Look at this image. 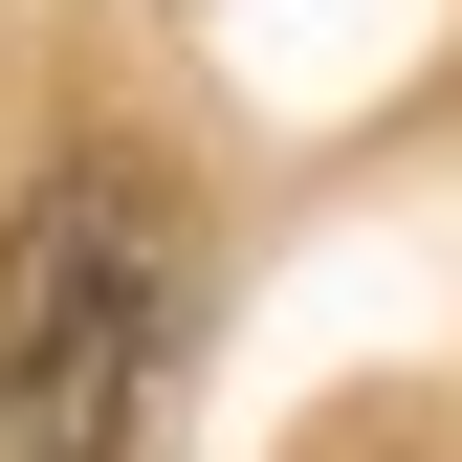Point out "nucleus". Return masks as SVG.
I'll list each match as a JSON object with an SVG mask.
<instances>
[{
  "mask_svg": "<svg viewBox=\"0 0 462 462\" xmlns=\"http://www.w3.org/2000/svg\"><path fill=\"white\" fill-rule=\"evenodd\" d=\"M199 243L133 154H67L23 220H0V462H133L154 374H177Z\"/></svg>",
  "mask_w": 462,
  "mask_h": 462,
  "instance_id": "f257e3e1",
  "label": "nucleus"
}]
</instances>
